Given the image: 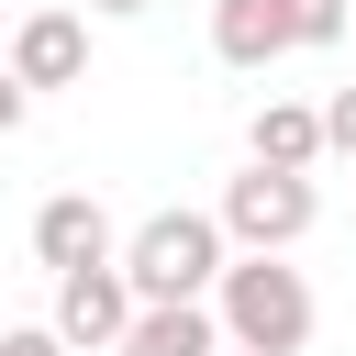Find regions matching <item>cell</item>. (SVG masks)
Listing matches in <instances>:
<instances>
[{"label": "cell", "mask_w": 356, "mask_h": 356, "mask_svg": "<svg viewBox=\"0 0 356 356\" xmlns=\"http://www.w3.org/2000/svg\"><path fill=\"white\" fill-rule=\"evenodd\" d=\"M134 323H145V289H134L122 267H78V278H56V334H67L78 356H122Z\"/></svg>", "instance_id": "cell-4"}, {"label": "cell", "mask_w": 356, "mask_h": 356, "mask_svg": "<svg viewBox=\"0 0 356 356\" xmlns=\"http://www.w3.org/2000/svg\"><path fill=\"white\" fill-rule=\"evenodd\" d=\"M89 78V22L78 11H22V33H11V89H78Z\"/></svg>", "instance_id": "cell-5"}, {"label": "cell", "mask_w": 356, "mask_h": 356, "mask_svg": "<svg viewBox=\"0 0 356 356\" xmlns=\"http://www.w3.org/2000/svg\"><path fill=\"white\" fill-rule=\"evenodd\" d=\"M234 334H222V312L211 300H156L134 334H122V356H222Z\"/></svg>", "instance_id": "cell-7"}, {"label": "cell", "mask_w": 356, "mask_h": 356, "mask_svg": "<svg viewBox=\"0 0 356 356\" xmlns=\"http://www.w3.org/2000/svg\"><path fill=\"white\" fill-rule=\"evenodd\" d=\"M33 256H44L56 278H78V267H122V256H111V211H100L89 189H56V200L33 211Z\"/></svg>", "instance_id": "cell-6"}, {"label": "cell", "mask_w": 356, "mask_h": 356, "mask_svg": "<svg viewBox=\"0 0 356 356\" xmlns=\"http://www.w3.org/2000/svg\"><path fill=\"white\" fill-rule=\"evenodd\" d=\"M278 22H289V44H334L356 22V0H278Z\"/></svg>", "instance_id": "cell-10"}, {"label": "cell", "mask_w": 356, "mask_h": 356, "mask_svg": "<svg viewBox=\"0 0 356 356\" xmlns=\"http://www.w3.org/2000/svg\"><path fill=\"white\" fill-rule=\"evenodd\" d=\"M222 356H234V345H222Z\"/></svg>", "instance_id": "cell-14"}, {"label": "cell", "mask_w": 356, "mask_h": 356, "mask_svg": "<svg viewBox=\"0 0 356 356\" xmlns=\"http://www.w3.org/2000/svg\"><path fill=\"white\" fill-rule=\"evenodd\" d=\"M234 234H222V211H156V222H134V245H122V278L145 289V312L156 300H211L222 289V256Z\"/></svg>", "instance_id": "cell-1"}, {"label": "cell", "mask_w": 356, "mask_h": 356, "mask_svg": "<svg viewBox=\"0 0 356 356\" xmlns=\"http://www.w3.org/2000/svg\"><path fill=\"white\" fill-rule=\"evenodd\" d=\"M211 312H222L234 356H300L312 345V278L278 267V256H234L222 289H211Z\"/></svg>", "instance_id": "cell-2"}, {"label": "cell", "mask_w": 356, "mask_h": 356, "mask_svg": "<svg viewBox=\"0 0 356 356\" xmlns=\"http://www.w3.org/2000/svg\"><path fill=\"white\" fill-rule=\"evenodd\" d=\"M323 156H334V134H323L312 100H267V111H256V167H300V178H312Z\"/></svg>", "instance_id": "cell-9"}, {"label": "cell", "mask_w": 356, "mask_h": 356, "mask_svg": "<svg viewBox=\"0 0 356 356\" xmlns=\"http://www.w3.org/2000/svg\"><path fill=\"white\" fill-rule=\"evenodd\" d=\"M89 11H145V0H89Z\"/></svg>", "instance_id": "cell-13"}, {"label": "cell", "mask_w": 356, "mask_h": 356, "mask_svg": "<svg viewBox=\"0 0 356 356\" xmlns=\"http://www.w3.org/2000/svg\"><path fill=\"white\" fill-rule=\"evenodd\" d=\"M323 134H334V156H356V89H334V100H323Z\"/></svg>", "instance_id": "cell-12"}, {"label": "cell", "mask_w": 356, "mask_h": 356, "mask_svg": "<svg viewBox=\"0 0 356 356\" xmlns=\"http://www.w3.org/2000/svg\"><path fill=\"white\" fill-rule=\"evenodd\" d=\"M211 56H222V67H278V56H289L278 0H211Z\"/></svg>", "instance_id": "cell-8"}, {"label": "cell", "mask_w": 356, "mask_h": 356, "mask_svg": "<svg viewBox=\"0 0 356 356\" xmlns=\"http://www.w3.org/2000/svg\"><path fill=\"white\" fill-rule=\"evenodd\" d=\"M0 356H78V345H67L56 323H22V334H0Z\"/></svg>", "instance_id": "cell-11"}, {"label": "cell", "mask_w": 356, "mask_h": 356, "mask_svg": "<svg viewBox=\"0 0 356 356\" xmlns=\"http://www.w3.org/2000/svg\"><path fill=\"white\" fill-rule=\"evenodd\" d=\"M312 222H323V189H312L300 167H245V178H222V234H234L245 256H289Z\"/></svg>", "instance_id": "cell-3"}]
</instances>
